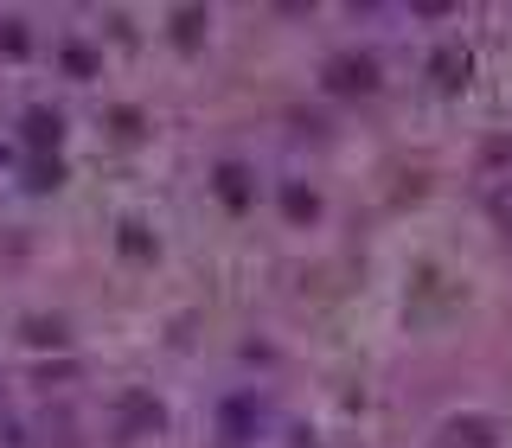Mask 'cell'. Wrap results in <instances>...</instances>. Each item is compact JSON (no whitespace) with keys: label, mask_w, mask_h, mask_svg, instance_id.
<instances>
[{"label":"cell","mask_w":512,"mask_h":448,"mask_svg":"<svg viewBox=\"0 0 512 448\" xmlns=\"http://www.w3.org/2000/svg\"><path fill=\"white\" fill-rule=\"evenodd\" d=\"M378 84H384V71L372 52H333L320 64V90L327 96H372Z\"/></svg>","instance_id":"6da1fadb"},{"label":"cell","mask_w":512,"mask_h":448,"mask_svg":"<svg viewBox=\"0 0 512 448\" xmlns=\"http://www.w3.org/2000/svg\"><path fill=\"white\" fill-rule=\"evenodd\" d=\"M160 429H167V404H160L154 391H141V384H128L116 397V436L122 442H148Z\"/></svg>","instance_id":"7a4b0ae2"},{"label":"cell","mask_w":512,"mask_h":448,"mask_svg":"<svg viewBox=\"0 0 512 448\" xmlns=\"http://www.w3.org/2000/svg\"><path fill=\"white\" fill-rule=\"evenodd\" d=\"M263 429H269V404L256 391H231L218 404V436L224 442H237V448H250V442H263Z\"/></svg>","instance_id":"3957f363"},{"label":"cell","mask_w":512,"mask_h":448,"mask_svg":"<svg viewBox=\"0 0 512 448\" xmlns=\"http://www.w3.org/2000/svg\"><path fill=\"white\" fill-rule=\"evenodd\" d=\"M20 141L32 148V160H52V154L64 148V109H52V103H32L26 116H20Z\"/></svg>","instance_id":"277c9868"},{"label":"cell","mask_w":512,"mask_h":448,"mask_svg":"<svg viewBox=\"0 0 512 448\" xmlns=\"http://www.w3.org/2000/svg\"><path fill=\"white\" fill-rule=\"evenodd\" d=\"M423 71H429V84H436V90H468V77H474V52H468L461 39H442L436 52H429Z\"/></svg>","instance_id":"5b68a950"},{"label":"cell","mask_w":512,"mask_h":448,"mask_svg":"<svg viewBox=\"0 0 512 448\" xmlns=\"http://www.w3.org/2000/svg\"><path fill=\"white\" fill-rule=\"evenodd\" d=\"M442 448H500V423H493L487 410L442 416Z\"/></svg>","instance_id":"8992f818"},{"label":"cell","mask_w":512,"mask_h":448,"mask_svg":"<svg viewBox=\"0 0 512 448\" xmlns=\"http://www.w3.org/2000/svg\"><path fill=\"white\" fill-rule=\"evenodd\" d=\"M212 192L224 199V212H250V205H256V173L244 167V160H218Z\"/></svg>","instance_id":"52a82bcc"},{"label":"cell","mask_w":512,"mask_h":448,"mask_svg":"<svg viewBox=\"0 0 512 448\" xmlns=\"http://www.w3.org/2000/svg\"><path fill=\"white\" fill-rule=\"evenodd\" d=\"M58 71L71 77V84H90V77H103V52L84 45V39H64L58 45Z\"/></svg>","instance_id":"ba28073f"},{"label":"cell","mask_w":512,"mask_h":448,"mask_svg":"<svg viewBox=\"0 0 512 448\" xmlns=\"http://www.w3.org/2000/svg\"><path fill=\"white\" fill-rule=\"evenodd\" d=\"M20 340H26V346H39V352H45V346L64 352V346H71V327H64L58 314H26V320H20Z\"/></svg>","instance_id":"9c48e42d"},{"label":"cell","mask_w":512,"mask_h":448,"mask_svg":"<svg viewBox=\"0 0 512 448\" xmlns=\"http://www.w3.org/2000/svg\"><path fill=\"white\" fill-rule=\"evenodd\" d=\"M282 218L288 224H314L320 218V192L301 186V180H282Z\"/></svg>","instance_id":"30bf717a"},{"label":"cell","mask_w":512,"mask_h":448,"mask_svg":"<svg viewBox=\"0 0 512 448\" xmlns=\"http://www.w3.org/2000/svg\"><path fill=\"white\" fill-rule=\"evenodd\" d=\"M205 32H212V13H205V7H180V13H173V45H180V52H199Z\"/></svg>","instance_id":"8fae6325"},{"label":"cell","mask_w":512,"mask_h":448,"mask_svg":"<svg viewBox=\"0 0 512 448\" xmlns=\"http://www.w3.org/2000/svg\"><path fill=\"white\" fill-rule=\"evenodd\" d=\"M26 52H32V32H26L20 13H7L0 20V58H26Z\"/></svg>","instance_id":"7c38bea8"},{"label":"cell","mask_w":512,"mask_h":448,"mask_svg":"<svg viewBox=\"0 0 512 448\" xmlns=\"http://www.w3.org/2000/svg\"><path fill=\"white\" fill-rule=\"evenodd\" d=\"M122 256H135V263H154V237H148V224H122Z\"/></svg>","instance_id":"4fadbf2b"},{"label":"cell","mask_w":512,"mask_h":448,"mask_svg":"<svg viewBox=\"0 0 512 448\" xmlns=\"http://www.w3.org/2000/svg\"><path fill=\"white\" fill-rule=\"evenodd\" d=\"M26 186H32V192L64 186V160H58V154H52V160H32V167H26Z\"/></svg>","instance_id":"5bb4252c"},{"label":"cell","mask_w":512,"mask_h":448,"mask_svg":"<svg viewBox=\"0 0 512 448\" xmlns=\"http://www.w3.org/2000/svg\"><path fill=\"white\" fill-rule=\"evenodd\" d=\"M487 218H493V224H500V231L512 237V180H500V186L487 192Z\"/></svg>","instance_id":"9a60e30c"},{"label":"cell","mask_w":512,"mask_h":448,"mask_svg":"<svg viewBox=\"0 0 512 448\" xmlns=\"http://www.w3.org/2000/svg\"><path fill=\"white\" fill-rule=\"evenodd\" d=\"M109 122H116V135H122V141H135V135H141V109H109Z\"/></svg>","instance_id":"2e32d148"},{"label":"cell","mask_w":512,"mask_h":448,"mask_svg":"<svg viewBox=\"0 0 512 448\" xmlns=\"http://www.w3.org/2000/svg\"><path fill=\"white\" fill-rule=\"evenodd\" d=\"M500 160H512V141H506V135L487 141V167H500Z\"/></svg>","instance_id":"e0dca14e"},{"label":"cell","mask_w":512,"mask_h":448,"mask_svg":"<svg viewBox=\"0 0 512 448\" xmlns=\"http://www.w3.org/2000/svg\"><path fill=\"white\" fill-rule=\"evenodd\" d=\"M0 404H7V397H0Z\"/></svg>","instance_id":"ac0fdd59"}]
</instances>
